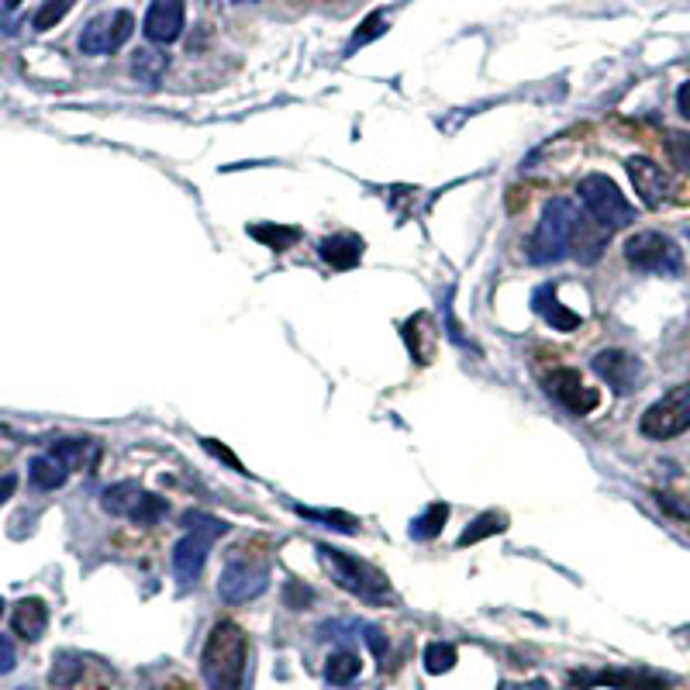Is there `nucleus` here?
<instances>
[{
  "mask_svg": "<svg viewBox=\"0 0 690 690\" xmlns=\"http://www.w3.org/2000/svg\"><path fill=\"white\" fill-rule=\"evenodd\" d=\"M245 662H249L245 632L236 622H218L200 656V673L208 690H242Z\"/></svg>",
  "mask_w": 690,
  "mask_h": 690,
  "instance_id": "obj_1",
  "label": "nucleus"
},
{
  "mask_svg": "<svg viewBox=\"0 0 690 690\" xmlns=\"http://www.w3.org/2000/svg\"><path fill=\"white\" fill-rule=\"evenodd\" d=\"M318 559L325 563V570L331 573L342 591L355 594L366 604H391L394 601V591H391V580L383 577L376 567H370L366 559L360 556H346L331 546H318Z\"/></svg>",
  "mask_w": 690,
  "mask_h": 690,
  "instance_id": "obj_2",
  "label": "nucleus"
},
{
  "mask_svg": "<svg viewBox=\"0 0 690 690\" xmlns=\"http://www.w3.org/2000/svg\"><path fill=\"white\" fill-rule=\"evenodd\" d=\"M580 208L567 197H552L546 204V211L535 224V232L528 239V255L532 263H559L563 255L570 252V232H573V221H577Z\"/></svg>",
  "mask_w": 690,
  "mask_h": 690,
  "instance_id": "obj_3",
  "label": "nucleus"
},
{
  "mask_svg": "<svg viewBox=\"0 0 690 690\" xmlns=\"http://www.w3.org/2000/svg\"><path fill=\"white\" fill-rule=\"evenodd\" d=\"M577 194H580V200H583L587 215H591L598 224H604L607 232H615V228H625V224L635 221L632 204L625 200V194L618 190V184L611 180V176H604V173L583 176L580 187H577Z\"/></svg>",
  "mask_w": 690,
  "mask_h": 690,
  "instance_id": "obj_4",
  "label": "nucleus"
},
{
  "mask_svg": "<svg viewBox=\"0 0 690 690\" xmlns=\"http://www.w3.org/2000/svg\"><path fill=\"white\" fill-rule=\"evenodd\" d=\"M625 260L632 270L656 273V276H677L683 270L680 245L662 232H635L625 242Z\"/></svg>",
  "mask_w": 690,
  "mask_h": 690,
  "instance_id": "obj_5",
  "label": "nucleus"
},
{
  "mask_svg": "<svg viewBox=\"0 0 690 690\" xmlns=\"http://www.w3.org/2000/svg\"><path fill=\"white\" fill-rule=\"evenodd\" d=\"M638 428H643L646 439H656V442L683 436L690 428V383H680V387L662 394L656 404H649Z\"/></svg>",
  "mask_w": 690,
  "mask_h": 690,
  "instance_id": "obj_6",
  "label": "nucleus"
},
{
  "mask_svg": "<svg viewBox=\"0 0 690 690\" xmlns=\"http://www.w3.org/2000/svg\"><path fill=\"white\" fill-rule=\"evenodd\" d=\"M270 583V563L263 556H232L228 567L218 580V594L224 604H245L252 598H260Z\"/></svg>",
  "mask_w": 690,
  "mask_h": 690,
  "instance_id": "obj_7",
  "label": "nucleus"
},
{
  "mask_svg": "<svg viewBox=\"0 0 690 690\" xmlns=\"http://www.w3.org/2000/svg\"><path fill=\"white\" fill-rule=\"evenodd\" d=\"M132 29H135L132 11L121 8V11H111V14H100V18H94L87 29H84L80 48H84L87 56H111V53H118V48L128 42Z\"/></svg>",
  "mask_w": 690,
  "mask_h": 690,
  "instance_id": "obj_8",
  "label": "nucleus"
},
{
  "mask_svg": "<svg viewBox=\"0 0 690 690\" xmlns=\"http://www.w3.org/2000/svg\"><path fill=\"white\" fill-rule=\"evenodd\" d=\"M546 391H549V397L556 401V404H563L570 415H591L594 407H598V391L594 387H587L583 383V376L577 373V370H552V373H546Z\"/></svg>",
  "mask_w": 690,
  "mask_h": 690,
  "instance_id": "obj_9",
  "label": "nucleus"
},
{
  "mask_svg": "<svg viewBox=\"0 0 690 690\" xmlns=\"http://www.w3.org/2000/svg\"><path fill=\"white\" fill-rule=\"evenodd\" d=\"M625 169H628V180H632L638 200H643L646 208L656 211V208H662V204H667V200L673 197V180H670V173H662V166H656L653 160H646V156H632V160L625 163Z\"/></svg>",
  "mask_w": 690,
  "mask_h": 690,
  "instance_id": "obj_10",
  "label": "nucleus"
},
{
  "mask_svg": "<svg viewBox=\"0 0 690 690\" xmlns=\"http://www.w3.org/2000/svg\"><path fill=\"white\" fill-rule=\"evenodd\" d=\"M594 373L607 383L615 394H632L643 383V363L625 349H604L594 355Z\"/></svg>",
  "mask_w": 690,
  "mask_h": 690,
  "instance_id": "obj_11",
  "label": "nucleus"
},
{
  "mask_svg": "<svg viewBox=\"0 0 690 690\" xmlns=\"http://www.w3.org/2000/svg\"><path fill=\"white\" fill-rule=\"evenodd\" d=\"M184 21H187L184 0H152L149 11H145V39L169 45V42L180 39Z\"/></svg>",
  "mask_w": 690,
  "mask_h": 690,
  "instance_id": "obj_12",
  "label": "nucleus"
},
{
  "mask_svg": "<svg viewBox=\"0 0 690 690\" xmlns=\"http://www.w3.org/2000/svg\"><path fill=\"white\" fill-rule=\"evenodd\" d=\"M211 535H200V532H187L180 543L173 546V573L184 587L197 583V577L204 573V563H208V552H211Z\"/></svg>",
  "mask_w": 690,
  "mask_h": 690,
  "instance_id": "obj_13",
  "label": "nucleus"
},
{
  "mask_svg": "<svg viewBox=\"0 0 690 690\" xmlns=\"http://www.w3.org/2000/svg\"><path fill=\"white\" fill-rule=\"evenodd\" d=\"M607 239H611V232L604 224H598L591 215H577L573 232H570V255L577 263L591 266L601 260V252L607 249Z\"/></svg>",
  "mask_w": 690,
  "mask_h": 690,
  "instance_id": "obj_14",
  "label": "nucleus"
},
{
  "mask_svg": "<svg viewBox=\"0 0 690 690\" xmlns=\"http://www.w3.org/2000/svg\"><path fill=\"white\" fill-rule=\"evenodd\" d=\"M404 346L418 366H428L436 360V321H431L428 311H418L404 321Z\"/></svg>",
  "mask_w": 690,
  "mask_h": 690,
  "instance_id": "obj_15",
  "label": "nucleus"
},
{
  "mask_svg": "<svg viewBox=\"0 0 690 690\" xmlns=\"http://www.w3.org/2000/svg\"><path fill=\"white\" fill-rule=\"evenodd\" d=\"M532 308L539 315L546 325H552L556 331H573L580 325V318L567 308V304H559L556 297V284H543L539 291L532 294Z\"/></svg>",
  "mask_w": 690,
  "mask_h": 690,
  "instance_id": "obj_16",
  "label": "nucleus"
},
{
  "mask_svg": "<svg viewBox=\"0 0 690 690\" xmlns=\"http://www.w3.org/2000/svg\"><path fill=\"white\" fill-rule=\"evenodd\" d=\"M45 625H48V607H45V601L24 598V601L14 604L11 628H14L18 638H24V643H35V638H42Z\"/></svg>",
  "mask_w": 690,
  "mask_h": 690,
  "instance_id": "obj_17",
  "label": "nucleus"
},
{
  "mask_svg": "<svg viewBox=\"0 0 690 690\" xmlns=\"http://www.w3.org/2000/svg\"><path fill=\"white\" fill-rule=\"evenodd\" d=\"M318 255L336 270H352V266H360V260H363V242L355 236H346V232L328 236V239L318 242Z\"/></svg>",
  "mask_w": 690,
  "mask_h": 690,
  "instance_id": "obj_18",
  "label": "nucleus"
},
{
  "mask_svg": "<svg viewBox=\"0 0 690 690\" xmlns=\"http://www.w3.org/2000/svg\"><path fill=\"white\" fill-rule=\"evenodd\" d=\"M48 456H56L66 470H94V463L100 459V446L90 439H63Z\"/></svg>",
  "mask_w": 690,
  "mask_h": 690,
  "instance_id": "obj_19",
  "label": "nucleus"
},
{
  "mask_svg": "<svg viewBox=\"0 0 690 690\" xmlns=\"http://www.w3.org/2000/svg\"><path fill=\"white\" fill-rule=\"evenodd\" d=\"M149 491H142L139 483H114V488H108L105 494H100V504H105L108 515H121V518H135L139 504L145 501Z\"/></svg>",
  "mask_w": 690,
  "mask_h": 690,
  "instance_id": "obj_20",
  "label": "nucleus"
},
{
  "mask_svg": "<svg viewBox=\"0 0 690 690\" xmlns=\"http://www.w3.org/2000/svg\"><path fill=\"white\" fill-rule=\"evenodd\" d=\"M29 473H32V483H35L39 491H59L63 483L69 480V470L59 463L56 456H35Z\"/></svg>",
  "mask_w": 690,
  "mask_h": 690,
  "instance_id": "obj_21",
  "label": "nucleus"
},
{
  "mask_svg": "<svg viewBox=\"0 0 690 690\" xmlns=\"http://www.w3.org/2000/svg\"><path fill=\"white\" fill-rule=\"evenodd\" d=\"M360 670H363L360 656H355L352 649H336L325 662V680L336 683V687H346V683H352L355 677H360Z\"/></svg>",
  "mask_w": 690,
  "mask_h": 690,
  "instance_id": "obj_22",
  "label": "nucleus"
},
{
  "mask_svg": "<svg viewBox=\"0 0 690 690\" xmlns=\"http://www.w3.org/2000/svg\"><path fill=\"white\" fill-rule=\"evenodd\" d=\"M446 522H449V507H446V504H431V507H425L421 515L412 522V539H418V543L436 539V535L446 528Z\"/></svg>",
  "mask_w": 690,
  "mask_h": 690,
  "instance_id": "obj_23",
  "label": "nucleus"
},
{
  "mask_svg": "<svg viewBox=\"0 0 690 690\" xmlns=\"http://www.w3.org/2000/svg\"><path fill=\"white\" fill-rule=\"evenodd\" d=\"M249 232H252V239L266 242V245L276 249V252H284L287 245H294V242L300 239L297 228H287V224H252Z\"/></svg>",
  "mask_w": 690,
  "mask_h": 690,
  "instance_id": "obj_24",
  "label": "nucleus"
},
{
  "mask_svg": "<svg viewBox=\"0 0 690 690\" xmlns=\"http://www.w3.org/2000/svg\"><path fill=\"white\" fill-rule=\"evenodd\" d=\"M163 69H166V56L163 53H152V48H139V53L132 56V73L139 76V80L156 84V76Z\"/></svg>",
  "mask_w": 690,
  "mask_h": 690,
  "instance_id": "obj_25",
  "label": "nucleus"
},
{
  "mask_svg": "<svg viewBox=\"0 0 690 690\" xmlns=\"http://www.w3.org/2000/svg\"><path fill=\"white\" fill-rule=\"evenodd\" d=\"M452 667H456V646H449V643H431V646L425 649V670H428V673L442 677V673H449Z\"/></svg>",
  "mask_w": 690,
  "mask_h": 690,
  "instance_id": "obj_26",
  "label": "nucleus"
},
{
  "mask_svg": "<svg viewBox=\"0 0 690 690\" xmlns=\"http://www.w3.org/2000/svg\"><path fill=\"white\" fill-rule=\"evenodd\" d=\"M76 4V0H45V4L39 8L35 14V32H48V29H56V24L69 14V8Z\"/></svg>",
  "mask_w": 690,
  "mask_h": 690,
  "instance_id": "obj_27",
  "label": "nucleus"
},
{
  "mask_svg": "<svg viewBox=\"0 0 690 690\" xmlns=\"http://www.w3.org/2000/svg\"><path fill=\"white\" fill-rule=\"evenodd\" d=\"M497 532H504V518L501 515H483L467 528V535H459V546H473V543L488 539V535H497Z\"/></svg>",
  "mask_w": 690,
  "mask_h": 690,
  "instance_id": "obj_28",
  "label": "nucleus"
},
{
  "mask_svg": "<svg viewBox=\"0 0 690 690\" xmlns=\"http://www.w3.org/2000/svg\"><path fill=\"white\" fill-rule=\"evenodd\" d=\"M667 156L680 173H690V135L687 132H670L667 135Z\"/></svg>",
  "mask_w": 690,
  "mask_h": 690,
  "instance_id": "obj_29",
  "label": "nucleus"
},
{
  "mask_svg": "<svg viewBox=\"0 0 690 690\" xmlns=\"http://www.w3.org/2000/svg\"><path fill=\"white\" fill-rule=\"evenodd\" d=\"M184 525H187V532L211 535V539H221V535L228 532L224 522H218V518H211V515H200V511H187V515H184Z\"/></svg>",
  "mask_w": 690,
  "mask_h": 690,
  "instance_id": "obj_30",
  "label": "nucleus"
},
{
  "mask_svg": "<svg viewBox=\"0 0 690 690\" xmlns=\"http://www.w3.org/2000/svg\"><path fill=\"white\" fill-rule=\"evenodd\" d=\"M304 518H315V522H325V525H331V528H342V532H349V528H355V518L352 515H342V511H311V507H297Z\"/></svg>",
  "mask_w": 690,
  "mask_h": 690,
  "instance_id": "obj_31",
  "label": "nucleus"
},
{
  "mask_svg": "<svg viewBox=\"0 0 690 690\" xmlns=\"http://www.w3.org/2000/svg\"><path fill=\"white\" fill-rule=\"evenodd\" d=\"M76 677H80V659L69 656V653H63V656L56 659L53 683H56V687H69V683H76Z\"/></svg>",
  "mask_w": 690,
  "mask_h": 690,
  "instance_id": "obj_32",
  "label": "nucleus"
},
{
  "mask_svg": "<svg viewBox=\"0 0 690 690\" xmlns=\"http://www.w3.org/2000/svg\"><path fill=\"white\" fill-rule=\"evenodd\" d=\"M380 32H383V18H380V14H370V18L360 24V32H355V39H352V45H349V53H352V48L366 45L370 39H376Z\"/></svg>",
  "mask_w": 690,
  "mask_h": 690,
  "instance_id": "obj_33",
  "label": "nucleus"
},
{
  "mask_svg": "<svg viewBox=\"0 0 690 690\" xmlns=\"http://www.w3.org/2000/svg\"><path fill=\"white\" fill-rule=\"evenodd\" d=\"M284 601H287L291 607H308V604H311V591H308L304 583L291 580V583H287V591H284Z\"/></svg>",
  "mask_w": 690,
  "mask_h": 690,
  "instance_id": "obj_34",
  "label": "nucleus"
},
{
  "mask_svg": "<svg viewBox=\"0 0 690 690\" xmlns=\"http://www.w3.org/2000/svg\"><path fill=\"white\" fill-rule=\"evenodd\" d=\"M363 635H366V643H370V649H373V656H387V635H383L380 628H373V625H363Z\"/></svg>",
  "mask_w": 690,
  "mask_h": 690,
  "instance_id": "obj_35",
  "label": "nucleus"
},
{
  "mask_svg": "<svg viewBox=\"0 0 690 690\" xmlns=\"http://www.w3.org/2000/svg\"><path fill=\"white\" fill-rule=\"evenodd\" d=\"M14 659H18V653H14V643H11V638H4V635H0V673L14 670Z\"/></svg>",
  "mask_w": 690,
  "mask_h": 690,
  "instance_id": "obj_36",
  "label": "nucleus"
},
{
  "mask_svg": "<svg viewBox=\"0 0 690 690\" xmlns=\"http://www.w3.org/2000/svg\"><path fill=\"white\" fill-rule=\"evenodd\" d=\"M18 491V477L14 473H4L0 477V504H8V497Z\"/></svg>",
  "mask_w": 690,
  "mask_h": 690,
  "instance_id": "obj_37",
  "label": "nucleus"
},
{
  "mask_svg": "<svg viewBox=\"0 0 690 690\" xmlns=\"http://www.w3.org/2000/svg\"><path fill=\"white\" fill-rule=\"evenodd\" d=\"M204 449H208V452H215V456H221V459H224V463H232L236 470H242V463H239V459H236V456H228L221 442H211V439H204Z\"/></svg>",
  "mask_w": 690,
  "mask_h": 690,
  "instance_id": "obj_38",
  "label": "nucleus"
},
{
  "mask_svg": "<svg viewBox=\"0 0 690 690\" xmlns=\"http://www.w3.org/2000/svg\"><path fill=\"white\" fill-rule=\"evenodd\" d=\"M677 111L690 121V80L677 90Z\"/></svg>",
  "mask_w": 690,
  "mask_h": 690,
  "instance_id": "obj_39",
  "label": "nucleus"
},
{
  "mask_svg": "<svg viewBox=\"0 0 690 690\" xmlns=\"http://www.w3.org/2000/svg\"><path fill=\"white\" fill-rule=\"evenodd\" d=\"M501 690H549L546 680H525V683H504Z\"/></svg>",
  "mask_w": 690,
  "mask_h": 690,
  "instance_id": "obj_40",
  "label": "nucleus"
},
{
  "mask_svg": "<svg viewBox=\"0 0 690 690\" xmlns=\"http://www.w3.org/2000/svg\"><path fill=\"white\" fill-rule=\"evenodd\" d=\"M163 690H194V687H187V683H169V687H163Z\"/></svg>",
  "mask_w": 690,
  "mask_h": 690,
  "instance_id": "obj_41",
  "label": "nucleus"
},
{
  "mask_svg": "<svg viewBox=\"0 0 690 690\" xmlns=\"http://www.w3.org/2000/svg\"><path fill=\"white\" fill-rule=\"evenodd\" d=\"M4 4H8V8H18V4H21V0H4Z\"/></svg>",
  "mask_w": 690,
  "mask_h": 690,
  "instance_id": "obj_42",
  "label": "nucleus"
},
{
  "mask_svg": "<svg viewBox=\"0 0 690 690\" xmlns=\"http://www.w3.org/2000/svg\"><path fill=\"white\" fill-rule=\"evenodd\" d=\"M0 615H4V601H0Z\"/></svg>",
  "mask_w": 690,
  "mask_h": 690,
  "instance_id": "obj_43",
  "label": "nucleus"
}]
</instances>
